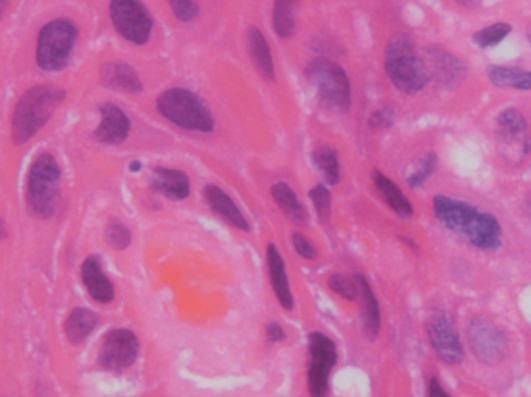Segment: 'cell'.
<instances>
[{"instance_id":"obj_1","label":"cell","mask_w":531,"mask_h":397,"mask_svg":"<svg viewBox=\"0 0 531 397\" xmlns=\"http://www.w3.org/2000/svg\"><path fill=\"white\" fill-rule=\"evenodd\" d=\"M434 215L451 232L485 252H493L502 246V225L490 211L480 210L476 205L462 199L438 194L432 201Z\"/></svg>"},{"instance_id":"obj_2","label":"cell","mask_w":531,"mask_h":397,"mask_svg":"<svg viewBox=\"0 0 531 397\" xmlns=\"http://www.w3.org/2000/svg\"><path fill=\"white\" fill-rule=\"evenodd\" d=\"M66 92L56 86L41 84L28 89L14 108L11 118V139L14 145H24L49 123L61 106Z\"/></svg>"},{"instance_id":"obj_3","label":"cell","mask_w":531,"mask_h":397,"mask_svg":"<svg viewBox=\"0 0 531 397\" xmlns=\"http://www.w3.org/2000/svg\"><path fill=\"white\" fill-rule=\"evenodd\" d=\"M384 67L393 86L406 95L420 94L431 80L426 61L417 52L412 39L401 33L387 42Z\"/></svg>"},{"instance_id":"obj_4","label":"cell","mask_w":531,"mask_h":397,"mask_svg":"<svg viewBox=\"0 0 531 397\" xmlns=\"http://www.w3.org/2000/svg\"><path fill=\"white\" fill-rule=\"evenodd\" d=\"M157 111L177 128L209 134L215 129V118L209 106L195 92L185 87H171L157 98Z\"/></svg>"},{"instance_id":"obj_5","label":"cell","mask_w":531,"mask_h":397,"mask_svg":"<svg viewBox=\"0 0 531 397\" xmlns=\"http://www.w3.org/2000/svg\"><path fill=\"white\" fill-rule=\"evenodd\" d=\"M61 185L58 160L44 152L36 157L27 180L28 210L35 218L50 219L56 213Z\"/></svg>"},{"instance_id":"obj_6","label":"cell","mask_w":531,"mask_h":397,"mask_svg":"<svg viewBox=\"0 0 531 397\" xmlns=\"http://www.w3.org/2000/svg\"><path fill=\"white\" fill-rule=\"evenodd\" d=\"M306 78L317 90L320 103L337 114L351 108V83L347 72L331 59H314L305 70Z\"/></svg>"},{"instance_id":"obj_7","label":"cell","mask_w":531,"mask_h":397,"mask_svg":"<svg viewBox=\"0 0 531 397\" xmlns=\"http://www.w3.org/2000/svg\"><path fill=\"white\" fill-rule=\"evenodd\" d=\"M78 39L77 25L69 19H55L39 30L36 63L44 72H61L69 64Z\"/></svg>"},{"instance_id":"obj_8","label":"cell","mask_w":531,"mask_h":397,"mask_svg":"<svg viewBox=\"0 0 531 397\" xmlns=\"http://www.w3.org/2000/svg\"><path fill=\"white\" fill-rule=\"evenodd\" d=\"M308 348L309 397H330L331 373L339 359L336 343L325 332L314 331L309 334Z\"/></svg>"},{"instance_id":"obj_9","label":"cell","mask_w":531,"mask_h":397,"mask_svg":"<svg viewBox=\"0 0 531 397\" xmlns=\"http://www.w3.org/2000/svg\"><path fill=\"white\" fill-rule=\"evenodd\" d=\"M109 14L118 35L134 45H145L153 33L154 21L140 0H111Z\"/></svg>"},{"instance_id":"obj_10","label":"cell","mask_w":531,"mask_h":397,"mask_svg":"<svg viewBox=\"0 0 531 397\" xmlns=\"http://www.w3.org/2000/svg\"><path fill=\"white\" fill-rule=\"evenodd\" d=\"M466 335L472 354L479 359V362L494 366L507 359L510 351L507 334L490 320L483 317L471 318L466 328Z\"/></svg>"},{"instance_id":"obj_11","label":"cell","mask_w":531,"mask_h":397,"mask_svg":"<svg viewBox=\"0 0 531 397\" xmlns=\"http://www.w3.org/2000/svg\"><path fill=\"white\" fill-rule=\"evenodd\" d=\"M140 342L129 329H114L108 332L98 351L101 368L112 373H122L139 359Z\"/></svg>"},{"instance_id":"obj_12","label":"cell","mask_w":531,"mask_h":397,"mask_svg":"<svg viewBox=\"0 0 531 397\" xmlns=\"http://www.w3.org/2000/svg\"><path fill=\"white\" fill-rule=\"evenodd\" d=\"M427 339L441 362L460 365L465 360V348L452 318L445 312H437L427 318Z\"/></svg>"},{"instance_id":"obj_13","label":"cell","mask_w":531,"mask_h":397,"mask_svg":"<svg viewBox=\"0 0 531 397\" xmlns=\"http://www.w3.org/2000/svg\"><path fill=\"white\" fill-rule=\"evenodd\" d=\"M429 75L445 89H457L465 81L468 67L465 61L449 50L441 47H429L426 50Z\"/></svg>"},{"instance_id":"obj_14","label":"cell","mask_w":531,"mask_h":397,"mask_svg":"<svg viewBox=\"0 0 531 397\" xmlns=\"http://www.w3.org/2000/svg\"><path fill=\"white\" fill-rule=\"evenodd\" d=\"M100 115V125L94 131L95 140L105 145H120L128 139L131 120L123 109L112 103L101 104Z\"/></svg>"},{"instance_id":"obj_15","label":"cell","mask_w":531,"mask_h":397,"mask_svg":"<svg viewBox=\"0 0 531 397\" xmlns=\"http://www.w3.org/2000/svg\"><path fill=\"white\" fill-rule=\"evenodd\" d=\"M266 261H268L269 280H271L275 298L285 311L291 312L294 309L295 300L291 283H289L288 270H286L282 253L272 242H269L266 247Z\"/></svg>"},{"instance_id":"obj_16","label":"cell","mask_w":531,"mask_h":397,"mask_svg":"<svg viewBox=\"0 0 531 397\" xmlns=\"http://www.w3.org/2000/svg\"><path fill=\"white\" fill-rule=\"evenodd\" d=\"M202 196L216 216L235 227L236 230L250 232V224L246 216L243 215V211L223 188L218 187V185H207L202 191Z\"/></svg>"},{"instance_id":"obj_17","label":"cell","mask_w":531,"mask_h":397,"mask_svg":"<svg viewBox=\"0 0 531 397\" xmlns=\"http://www.w3.org/2000/svg\"><path fill=\"white\" fill-rule=\"evenodd\" d=\"M81 280L87 292L97 303L109 304L114 301V283L106 277L105 270L101 266L100 256L91 255L84 259L81 264Z\"/></svg>"},{"instance_id":"obj_18","label":"cell","mask_w":531,"mask_h":397,"mask_svg":"<svg viewBox=\"0 0 531 397\" xmlns=\"http://www.w3.org/2000/svg\"><path fill=\"white\" fill-rule=\"evenodd\" d=\"M354 278L358 281L359 298H361L362 331H364L365 339L375 342L381 334V306L367 277L362 273H356Z\"/></svg>"},{"instance_id":"obj_19","label":"cell","mask_w":531,"mask_h":397,"mask_svg":"<svg viewBox=\"0 0 531 397\" xmlns=\"http://www.w3.org/2000/svg\"><path fill=\"white\" fill-rule=\"evenodd\" d=\"M150 187L170 201H185L191 194L190 179L187 174L165 166L154 168L150 176Z\"/></svg>"},{"instance_id":"obj_20","label":"cell","mask_w":531,"mask_h":397,"mask_svg":"<svg viewBox=\"0 0 531 397\" xmlns=\"http://www.w3.org/2000/svg\"><path fill=\"white\" fill-rule=\"evenodd\" d=\"M101 83L108 89L125 92V94H140L143 83L134 67L126 63H108L101 67Z\"/></svg>"},{"instance_id":"obj_21","label":"cell","mask_w":531,"mask_h":397,"mask_svg":"<svg viewBox=\"0 0 531 397\" xmlns=\"http://www.w3.org/2000/svg\"><path fill=\"white\" fill-rule=\"evenodd\" d=\"M246 38L247 49H249L252 63L257 67L258 72H260L264 80L274 81V58H272L271 45H269L268 39L263 35L260 28L257 27L247 28Z\"/></svg>"},{"instance_id":"obj_22","label":"cell","mask_w":531,"mask_h":397,"mask_svg":"<svg viewBox=\"0 0 531 397\" xmlns=\"http://www.w3.org/2000/svg\"><path fill=\"white\" fill-rule=\"evenodd\" d=\"M372 177L376 190L379 191L382 199L395 211L396 215L403 219L412 218V204H410L406 194L401 191V188L392 179H389L386 174L381 173V171H373Z\"/></svg>"},{"instance_id":"obj_23","label":"cell","mask_w":531,"mask_h":397,"mask_svg":"<svg viewBox=\"0 0 531 397\" xmlns=\"http://www.w3.org/2000/svg\"><path fill=\"white\" fill-rule=\"evenodd\" d=\"M486 76L493 86L499 89L521 90L530 92L531 90V70L513 66H493L486 67Z\"/></svg>"},{"instance_id":"obj_24","label":"cell","mask_w":531,"mask_h":397,"mask_svg":"<svg viewBox=\"0 0 531 397\" xmlns=\"http://www.w3.org/2000/svg\"><path fill=\"white\" fill-rule=\"evenodd\" d=\"M100 317L91 309L77 308L70 312L64 323L67 339L72 345H83L97 329Z\"/></svg>"},{"instance_id":"obj_25","label":"cell","mask_w":531,"mask_h":397,"mask_svg":"<svg viewBox=\"0 0 531 397\" xmlns=\"http://www.w3.org/2000/svg\"><path fill=\"white\" fill-rule=\"evenodd\" d=\"M275 204L283 211V215L297 225H306L309 221L308 211L300 202L299 196L289 187L288 183H274L271 188Z\"/></svg>"},{"instance_id":"obj_26","label":"cell","mask_w":531,"mask_h":397,"mask_svg":"<svg viewBox=\"0 0 531 397\" xmlns=\"http://www.w3.org/2000/svg\"><path fill=\"white\" fill-rule=\"evenodd\" d=\"M313 163L328 187H334L341 180V162L331 146H317L313 151Z\"/></svg>"},{"instance_id":"obj_27","label":"cell","mask_w":531,"mask_h":397,"mask_svg":"<svg viewBox=\"0 0 531 397\" xmlns=\"http://www.w3.org/2000/svg\"><path fill=\"white\" fill-rule=\"evenodd\" d=\"M497 134L504 142H514L527 134L528 123L519 109L508 108L496 118Z\"/></svg>"},{"instance_id":"obj_28","label":"cell","mask_w":531,"mask_h":397,"mask_svg":"<svg viewBox=\"0 0 531 397\" xmlns=\"http://www.w3.org/2000/svg\"><path fill=\"white\" fill-rule=\"evenodd\" d=\"M300 0H275L272 8V25L275 33L282 39L295 35V10Z\"/></svg>"},{"instance_id":"obj_29","label":"cell","mask_w":531,"mask_h":397,"mask_svg":"<svg viewBox=\"0 0 531 397\" xmlns=\"http://www.w3.org/2000/svg\"><path fill=\"white\" fill-rule=\"evenodd\" d=\"M513 32V25L508 22H494L488 27L480 28L474 35H472V42L479 47V49L486 50L491 47H496L500 42H504L508 36Z\"/></svg>"},{"instance_id":"obj_30","label":"cell","mask_w":531,"mask_h":397,"mask_svg":"<svg viewBox=\"0 0 531 397\" xmlns=\"http://www.w3.org/2000/svg\"><path fill=\"white\" fill-rule=\"evenodd\" d=\"M328 286L334 294L339 295L344 300L354 301L359 298L358 281L354 277H347L344 273H333L328 278Z\"/></svg>"},{"instance_id":"obj_31","label":"cell","mask_w":531,"mask_h":397,"mask_svg":"<svg viewBox=\"0 0 531 397\" xmlns=\"http://www.w3.org/2000/svg\"><path fill=\"white\" fill-rule=\"evenodd\" d=\"M438 157L434 152H429L426 156L421 157L418 162L417 170L413 171L409 177H407V185L410 188L423 187L427 180L431 179L432 174L437 170Z\"/></svg>"},{"instance_id":"obj_32","label":"cell","mask_w":531,"mask_h":397,"mask_svg":"<svg viewBox=\"0 0 531 397\" xmlns=\"http://www.w3.org/2000/svg\"><path fill=\"white\" fill-rule=\"evenodd\" d=\"M309 199L316 208L317 218L322 224H327L331 219V191L325 183H319L313 190L309 191Z\"/></svg>"},{"instance_id":"obj_33","label":"cell","mask_w":531,"mask_h":397,"mask_svg":"<svg viewBox=\"0 0 531 397\" xmlns=\"http://www.w3.org/2000/svg\"><path fill=\"white\" fill-rule=\"evenodd\" d=\"M105 238L114 250H126L131 246L132 235L129 228L118 219H111L106 225Z\"/></svg>"},{"instance_id":"obj_34","label":"cell","mask_w":531,"mask_h":397,"mask_svg":"<svg viewBox=\"0 0 531 397\" xmlns=\"http://www.w3.org/2000/svg\"><path fill=\"white\" fill-rule=\"evenodd\" d=\"M171 11L181 22H193L199 18L201 8L196 0H168Z\"/></svg>"},{"instance_id":"obj_35","label":"cell","mask_w":531,"mask_h":397,"mask_svg":"<svg viewBox=\"0 0 531 397\" xmlns=\"http://www.w3.org/2000/svg\"><path fill=\"white\" fill-rule=\"evenodd\" d=\"M396 114L392 108L379 109L373 112L368 118V126L373 131H384V129L392 128L395 125Z\"/></svg>"},{"instance_id":"obj_36","label":"cell","mask_w":531,"mask_h":397,"mask_svg":"<svg viewBox=\"0 0 531 397\" xmlns=\"http://www.w3.org/2000/svg\"><path fill=\"white\" fill-rule=\"evenodd\" d=\"M292 246H294L295 252L300 258L306 259V261H313L317 258V250L314 247L313 242L309 241L302 233H294L292 235Z\"/></svg>"},{"instance_id":"obj_37","label":"cell","mask_w":531,"mask_h":397,"mask_svg":"<svg viewBox=\"0 0 531 397\" xmlns=\"http://www.w3.org/2000/svg\"><path fill=\"white\" fill-rule=\"evenodd\" d=\"M286 337H288V334H286L285 328L280 323L271 322L266 326V339L272 345L285 342Z\"/></svg>"},{"instance_id":"obj_38","label":"cell","mask_w":531,"mask_h":397,"mask_svg":"<svg viewBox=\"0 0 531 397\" xmlns=\"http://www.w3.org/2000/svg\"><path fill=\"white\" fill-rule=\"evenodd\" d=\"M427 397H451L449 396L448 391L443 388L440 380L437 377H432L431 382H429V390H427Z\"/></svg>"},{"instance_id":"obj_39","label":"cell","mask_w":531,"mask_h":397,"mask_svg":"<svg viewBox=\"0 0 531 397\" xmlns=\"http://www.w3.org/2000/svg\"><path fill=\"white\" fill-rule=\"evenodd\" d=\"M454 2L465 10H477L482 5V0H454Z\"/></svg>"},{"instance_id":"obj_40","label":"cell","mask_w":531,"mask_h":397,"mask_svg":"<svg viewBox=\"0 0 531 397\" xmlns=\"http://www.w3.org/2000/svg\"><path fill=\"white\" fill-rule=\"evenodd\" d=\"M142 168V162H139V160H134V162L129 163V171L131 173H139V171H142Z\"/></svg>"},{"instance_id":"obj_41","label":"cell","mask_w":531,"mask_h":397,"mask_svg":"<svg viewBox=\"0 0 531 397\" xmlns=\"http://www.w3.org/2000/svg\"><path fill=\"white\" fill-rule=\"evenodd\" d=\"M7 238V225H5L4 219L0 218V241Z\"/></svg>"},{"instance_id":"obj_42","label":"cell","mask_w":531,"mask_h":397,"mask_svg":"<svg viewBox=\"0 0 531 397\" xmlns=\"http://www.w3.org/2000/svg\"><path fill=\"white\" fill-rule=\"evenodd\" d=\"M525 213L531 218V193L525 199Z\"/></svg>"},{"instance_id":"obj_43","label":"cell","mask_w":531,"mask_h":397,"mask_svg":"<svg viewBox=\"0 0 531 397\" xmlns=\"http://www.w3.org/2000/svg\"><path fill=\"white\" fill-rule=\"evenodd\" d=\"M524 152L525 154H530L531 152V137H527V139H525Z\"/></svg>"},{"instance_id":"obj_44","label":"cell","mask_w":531,"mask_h":397,"mask_svg":"<svg viewBox=\"0 0 531 397\" xmlns=\"http://www.w3.org/2000/svg\"><path fill=\"white\" fill-rule=\"evenodd\" d=\"M8 0H0V16L7 10Z\"/></svg>"},{"instance_id":"obj_45","label":"cell","mask_w":531,"mask_h":397,"mask_svg":"<svg viewBox=\"0 0 531 397\" xmlns=\"http://www.w3.org/2000/svg\"><path fill=\"white\" fill-rule=\"evenodd\" d=\"M527 38H528V41L531 42V27L528 28V32H527Z\"/></svg>"}]
</instances>
